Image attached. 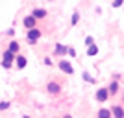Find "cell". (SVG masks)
Returning <instances> with one entry per match:
<instances>
[{"label": "cell", "mask_w": 124, "mask_h": 118, "mask_svg": "<svg viewBox=\"0 0 124 118\" xmlns=\"http://www.w3.org/2000/svg\"><path fill=\"white\" fill-rule=\"evenodd\" d=\"M39 37H41V31L37 30L35 26L30 28V31H28V42H30V44H35V41L39 39Z\"/></svg>", "instance_id": "1"}, {"label": "cell", "mask_w": 124, "mask_h": 118, "mask_svg": "<svg viewBox=\"0 0 124 118\" xmlns=\"http://www.w3.org/2000/svg\"><path fill=\"white\" fill-rule=\"evenodd\" d=\"M108 89H98V90H96V100H98V102H106V100H108Z\"/></svg>", "instance_id": "2"}, {"label": "cell", "mask_w": 124, "mask_h": 118, "mask_svg": "<svg viewBox=\"0 0 124 118\" xmlns=\"http://www.w3.org/2000/svg\"><path fill=\"white\" fill-rule=\"evenodd\" d=\"M35 21H37V19H35L33 15L26 17V19H24V26L28 28V30H30V28H33V26H35Z\"/></svg>", "instance_id": "3"}, {"label": "cell", "mask_w": 124, "mask_h": 118, "mask_svg": "<svg viewBox=\"0 0 124 118\" xmlns=\"http://www.w3.org/2000/svg\"><path fill=\"white\" fill-rule=\"evenodd\" d=\"M59 68H61L63 72H67V74H72V72H74V70H72V67H70L67 61H61V63H59Z\"/></svg>", "instance_id": "4"}, {"label": "cell", "mask_w": 124, "mask_h": 118, "mask_svg": "<svg viewBox=\"0 0 124 118\" xmlns=\"http://www.w3.org/2000/svg\"><path fill=\"white\" fill-rule=\"evenodd\" d=\"M46 89H48V92H52V94H57V92H59V85H57V83H48Z\"/></svg>", "instance_id": "5"}, {"label": "cell", "mask_w": 124, "mask_h": 118, "mask_svg": "<svg viewBox=\"0 0 124 118\" xmlns=\"http://www.w3.org/2000/svg\"><path fill=\"white\" fill-rule=\"evenodd\" d=\"M31 15L35 17V19H45V17H46V11H45V9H33Z\"/></svg>", "instance_id": "6"}, {"label": "cell", "mask_w": 124, "mask_h": 118, "mask_svg": "<svg viewBox=\"0 0 124 118\" xmlns=\"http://www.w3.org/2000/svg\"><path fill=\"white\" fill-rule=\"evenodd\" d=\"M26 63H28V61H26V57H22V56L17 57V67H19V68H24Z\"/></svg>", "instance_id": "7"}, {"label": "cell", "mask_w": 124, "mask_h": 118, "mask_svg": "<svg viewBox=\"0 0 124 118\" xmlns=\"http://www.w3.org/2000/svg\"><path fill=\"white\" fill-rule=\"evenodd\" d=\"M98 54V48L94 46V44H89V48H87V56H96Z\"/></svg>", "instance_id": "8"}, {"label": "cell", "mask_w": 124, "mask_h": 118, "mask_svg": "<svg viewBox=\"0 0 124 118\" xmlns=\"http://www.w3.org/2000/svg\"><path fill=\"white\" fill-rule=\"evenodd\" d=\"M117 90H119V83H117V81H113V83H111V85H109V89H108V92L115 94V92H117Z\"/></svg>", "instance_id": "9"}, {"label": "cell", "mask_w": 124, "mask_h": 118, "mask_svg": "<svg viewBox=\"0 0 124 118\" xmlns=\"http://www.w3.org/2000/svg\"><path fill=\"white\" fill-rule=\"evenodd\" d=\"M113 114H115L117 118H124V111H122L120 107H113Z\"/></svg>", "instance_id": "10"}, {"label": "cell", "mask_w": 124, "mask_h": 118, "mask_svg": "<svg viewBox=\"0 0 124 118\" xmlns=\"http://www.w3.org/2000/svg\"><path fill=\"white\" fill-rule=\"evenodd\" d=\"M8 50L15 54V52L19 50V42H17V41H11V42H9V48H8Z\"/></svg>", "instance_id": "11"}, {"label": "cell", "mask_w": 124, "mask_h": 118, "mask_svg": "<svg viewBox=\"0 0 124 118\" xmlns=\"http://www.w3.org/2000/svg\"><path fill=\"white\" fill-rule=\"evenodd\" d=\"M4 61H13V52H9V50H6V54H4Z\"/></svg>", "instance_id": "12"}, {"label": "cell", "mask_w": 124, "mask_h": 118, "mask_svg": "<svg viewBox=\"0 0 124 118\" xmlns=\"http://www.w3.org/2000/svg\"><path fill=\"white\" fill-rule=\"evenodd\" d=\"M98 116H100V118H106V116H111V111H108V109H102V111H100V113H98Z\"/></svg>", "instance_id": "13"}, {"label": "cell", "mask_w": 124, "mask_h": 118, "mask_svg": "<svg viewBox=\"0 0 124 118\" xmlns=\"http://www.w3.org/2000/svg\"><path fill=\"white\" fill-rule=\"evenodd\" d=\"M65 52H67V48L63 44H56V54H65Z\"/></svg>", "instance_id": "14"}, {"label": "cell", "mask_w": 124, "mask_h": 118, "mask_svg": "<svg viewBox=\"0 0 124 118\" xmlns=\"http://www.w3.org/2000/svg\"><path fill=\"white\" fill-rule=\"evenodd\" d=\"M80 21V13H72V24H78Z\"/></svg>", "instance_id": "15"}, {"label": "cell", "mask_w": 124, "mask_h": 118, "mask_svg": "<svg viewBox=\"0 0 124 118\" xmlns=\"http://www.w3.org/2000/svg\"><path fill=\"white\" fill-rule=\"evenodd\" d=\"M8 107H9V103H8V102H0V111H6Z\"/></svg>", "instance_id": "16"}, {"label": "cell", "mask_w": 124, "mask_h": 118, "mask_svg": "<svg viewBox=\"0 0 124 118\" xmlns=\"http://www.w3.org/2000/svg\"><path fill=\"white\" fill-rule=\"evenodd\" d=\"M85 44H87V46H89V44H94L93 37H87V39H85Z\"/></svg>", "instance_id": "17"}, {"label": "cell", "mask_w": 124, "mask_h": 118, "mask_svg": "<svg viewBox=\"0 0 124 118\" xmlns=\"http://www.w3.org/2000/svg\"><path fill=\"white\" fill-rule=\"evenodd\" d=\"M120 6H122V0H115L113 2V7H120Z\"/></svg>", "instance_id": "18"}, {"label": "cell", "mask_w": 124, "mask_h": 118, "mask_svg": "<svg viewBox=\"0 0 124 118\" xmlns=\"http://www.w3.org/2000/svg\"><path fill=\"white\" fill-rule=\"evenodd\" d=\"M2 67H4V68H9L11 63H9V61H2Z\"/></svg>", "instance_id": "19"}, {"label": "cell", "mask_w": 124, "mask_h": 118, "mask_svg": "<svg viewBox=\"0 0 124 118\" xmlns=\"http://www.w3.org/2000/svg\"><path fill=\"white\" fill-rule=\"evenodd\" d=\"M45 65H48V67L52 65V59H50V57H45Z\"/></svg>", "instance_id": "20"}, {"label": "cell", "mask_w": 124, "mask_h": 118, "mask_svg": "<svg viewBox=\"0 0 124 118\" xmlns=\"http://www.w3.org/2000/svg\"><path fill=\"white\" fill-rule=\"evenodd\" d=\"M83 77H85L87 81H94V79H93V77H91V76H89V74H83Z\"/></svg>", "instance_id": "21"}]
</instances>
